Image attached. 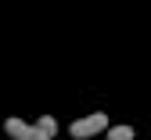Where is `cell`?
<instances>
[{"label": "cell", "instance_id": "7a4b0ae2", "mask_svg": "<svg viewBox=\"0 0 151 140\" xmlns=\"http://www.w3.org/2000/svg\"><path fill=\"white\" fill-rule=\"evenodd\" d=\"M4 133H7L11 140H29V136H32V126L22 122V118H7V122H4Z\"/></svg>", "mask_w": 151, "mask_h": 140}, {"label": "cell", "instance_id": "6da1fadb", "mask_svg": "<svg viewBox=\"0 0 151 140\" xmlns=\"http://www.w3.org/2000/svg\"><path fill=\"white\" fill-rule=\"evenodd\" d=\"M68 129H72V136L86 140V136H93V133H104V129H108V115H101V111L83 115V118H76V122H72Z\"/></svg>", "mask_w": 151, "mask_h": 140}, {"label": "cell", "instance_id": "277c9868", "mask_svg": "<svg viewBox=\"0 0 151 140\" xmlns=\"http://www.w3.org/2000/svg\"><path fill=\"white\" fill-rule=\"evenodd\" d=\"M108 140H133V129H129V126H111Z\"/></svg>", "mask_w": 151, "mask_h": 140}, {"label": "cell", "instance_id": "3957f363", "mask_svg": "<svg viewBox=\"0 0 151 140\" xmlns=\"http://www.w3.org/2000/svg\"><path fill=\"white\" fill-rule=\"evenodd\" d=\"M36 133H43L47 140H54V133H58V118H50V115H43L40 122H36Z\"/></svg>", "mask_w": 151, "mask_h": 140}, {"label": "cell", "instance_id": "5b68a950", "mask_svg": "<svg viewBox=\"0 0 151 140\" xmlns=\"http://www.w3.org/2000/svg\"><path fill=\"white\" fill-rule=\"evenodd\" d=\"M29 140H47V136H43V133H36V126H32V136H29Z\"/></svg>", "mask_w": 151, "mask_h": 140}]
</instances>
